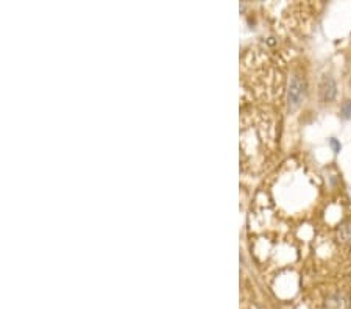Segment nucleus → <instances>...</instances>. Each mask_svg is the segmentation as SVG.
<instances>
[{
    "label": "nucleus",
    "mask_w": 351,
    "mask_h": 309,
    "mask_svg": "<svg viewBox=\"0 0 351 309\" xmlns=\"http://www.w3.org/2000/svg\"><path fill=\"white\" fill-rule=\"evenodd\" d=\"M303 96H305V83H303L298 77H295L290 83V91H289V102L293 106H297L301 102Z\"/></svg>",
    "instance_id": "obj_1"
},
{
    "label": "nucleus",
    "mask_w": 351,
    "mask_h": 309,
    "mask_svg": "<svg viewBox=\"0 0 351 309\" xmlns=\"http://www.w3.org/2000/svg\"><path fill=\"white\" fill-rule=\"evenodd\" d=\"M348 300L342 294H333L326 298L325 302V309H347Z\"/></svg>",
    "instance_id": "obj_2"
},
{
    "label": "nucleus",
    "mask_w": 351,
    "mask_h": 309,
    "mask_svg": "<svg viewBox=\"0 0 351 309\" xmlns=\"http://www.w3.org/2000/svg\"><path fill=\"white\" fill-rule=\"evenodd\" d=\"M321 92H323L325 100H333L336 96V84L333 78H325L323 84H321Z\"/></svg>",
    "instance_id": "obj_3"
},
{
    "label": "nucleus",
    "mask_w": 351,
    "mask_h": 309,
    "mask_svg": "<svg viewBox=\"0 0 351 309\" xmlns=\"http://www.w3.org/2000/svg\"><path fill=\"white\" fill-rule=\"evenodd\" d=\"M339 238L344 242H351V223H345L339 228Z\"/></svg>",
    "instance_id": "obj_4"
},
{
    "label": "nucleus",
    "mask_w": 351,
    "mask_h": 309,
    "mask_svg": "<svg viewBox=\"0 0 351 309\" xmlns=\"http://www.w3.org/2000/svg\"><path fill=\"white\" fill-rule=\"evenodd\" d=\"M342 114H344V117H350V116H351V102H345V103H344Z\"/></svg>",
    "instance_id": "obj_5"
},
{
    "label": "nucleus",
    "mask_w": 351,
    "mask_h": 309,
    "mask_svg": "<svg viewBox=\"0 0 351 309\" xmlns=\"http://www.w3.org/2000/svg\"><path fill=\"white\" fill-rule=\"evenodd\" d=\"M331 145H333V147H334V150H336V152H339V150H340V145L337 144V140H336V139H331Z\"/></svg>",
    "instance_id": "obj_6"
}]
</instances>
